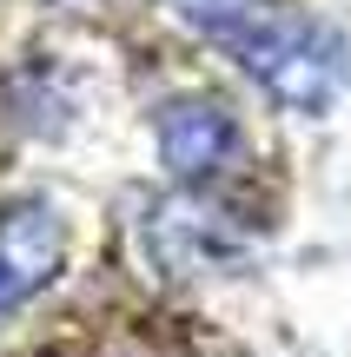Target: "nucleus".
<instances>
[{
	"mask_svg": "<svg viewBox=\"0 0 351 357\" xmlns=\"http://www.w3.org/2000/svg\"><path fill=\"white\" fill-rule=\"evenodd\" d=\"M252 79L265 86V100H278L285 113H331L351 86V40L325 20H252L239 33H225Z\"/></svg>",
	"mask_w": 351,
	"mask_h": 357,
	"instance_id": "obj_1",
	"label": "nucleus"
},
{
	"mask_svg": "<svg viewBox=\"0 0 351 357\" xmlns=\"http://www.w3.org/2000/svg\"><path fill=\"white\" fill-rule=\"evenodd\" d=\"M146 252L166 278H219L246 265V225L199 192H172L146 212Z\"/></svg>",
	"mask_w": 351,
	"mask_h": 357,
	"instance_id": "obj_2",
	"label": "nucleus"
},
{
	"mask_svg": "<svg viewBox=\"0 0 351 357\" xmlns=\"http://www.w3.org/2000/svg\"><path fill=\"white\" fill-rule=\"evenodd\" d=\"M153 132H159V166L179 178V185H206V178H219L239 159V146H246L239 119L225 113L219 100H166Z\"/></svg>",
	"mask_w": 351,
	"mask_h": 357,
	"instance_id": "obj_3",
	"label": "nucleus"
},
{
	"mask_svg": "<svg viewBox=\"0 0 351 357\" xmlns=\"http://www.w3.org/2000/svg\"><path fill=\"white\" fill-rule=\"evenodd\" d=\"M66 265V218L47 199H27L0 212V311L47 291Z\"/></svg>",
	"mask_w": 351,
	"mask_h": 357,
	"instance_id": "obj_4",
	"label": "nucleus"
},
{
	"mask_svg": "<svg viewBox=\"0 0 351 357\" xmlns=\"http://www.w3.org/2000/svg\"><path fill=\"white\" fill-rule=\"evenodd\" d=\"M172 13L206 26V33H239V26L259 20V0H172Z\"/></svg>",
	"mask_w": 351,
	"mask_h": 357,
	"instance_id": "obj_5",
	"label": "nucleus"
}]
</instances>
